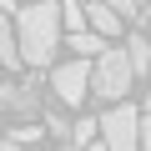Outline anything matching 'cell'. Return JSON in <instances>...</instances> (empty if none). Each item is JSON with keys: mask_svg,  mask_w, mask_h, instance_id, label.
<instances>
[{"mask_svg": "<svg viewBox=\"0 0 151 151\" xmlns=\"http://www.w3.org/2000/svg\"><path fill=\"white\" fill-rule=\"evenodd\" d=\"M60 5L55 0H30L25 10H15V45L25 65H50L60 50Z\"/></svg>", "mask_w": 151, "mask_h": 151, "instance_id": "cell-1", "label": "cell"}, {"mask_svg": "<svg viewBox=\"0 0 151 151\" xmlns=\"http://www.w3.org/2000/svg\"><path fill=\"white\" fill-rule=\"evenodd\" d=\"M91 151H106V146H91Z\"/></svg>", "mask_w": 151, "mask_h": 151, "instance_id": "cell-17", "label": "cell"}, {"mask_svg": "<svg viewBox=\"0 0 151 151\" xmlns=\"http://www.w3.org/2000/svg\"><path fill=\"white\" fill-rule=\"evenodd\" d=\"M50 91L60 106H81L91 96V60H65V65H50Z\"/></svg>", "mask_w": 151, "mask_h": 151, "instance_id": "cell-4", "label": "cell"}, {"mask_svg": "<svg viewBox=\"0 0 151 151\" xmlns=\"http://www.w3.org/2000/svg\"><path fill=\"white\" fill-rule=\"evenodd\" d=\"M0 65H5V70L25 65V60H20V45H15V25L5 20V10H0Z\"/></svg>", "mask_w": 151, "mask_h": 151, "instance_id": "cell-7", "label": "cell"}, {"mask_svg": "<svg viewBox=\"0 0 151 151\" xmlns=\"http://www.w3.org/2000/svg\"><path fill=\"white\" fill-rule=\"evenodd\" d=\"M126 55H131V70L146 76V70H151V35H131V40H126Z\"/></svg>", "mask_w": 151, "mask_h": 151, "instance_id": "cell-9", "label": "cell"}, {"mask_svg": "<svg viewBox=\"0 0 151 151\" xmlns=\"http://www.w3.org/2000/svg\"><path fill=\"white\" fill-rule=\"evenodd\" d=\"M146 106H151V91H146Z\"/></svg>", "mask_w": 151, "mask_h": 151, "instance_id": "cell-18", "label": "cell"}, {"mask_svg": "<svg viewBox=\"0 0 151 151\" xmlns=\"http://www.w3.org/2000/svg\"><path fill=\"white\" fill-rule=\"evenodd\" d=\"M141 151H151V111L141 116Z\"/></svg>", "mask_w": 151, "mask_h": 151, "instance_id": "cell-14", "label": "cell"}, {"mask_svg": "<svg viewBox=\"0 0 151 151\" xmlns=\"http://www.w3.org/2000/svg\"><path fill=\"white\" fill-rule=\"evenodd\" d=\"M0 151H20V146H15V141H10V136H5V141H0Z\"/></svg>", "mask_w": 151, "mask_h": 151, "instance_id": "cell-15", "label": "cell"}, {"mask_svg": "<svg viewBox=\"0 0 151 151\" xmlns=\"http://www.w3.org/2000/svg\"><path fill=\"white\" fill-rule=\"evenodd\" d=\"M131 81H136V70H131L126 45H106V55L91 65V96H101V101L121 106V101H126V91H131Z\"/></svg>", "mask_w": 151, "mask_h": 151, "instance_id": "cell-2", "label": "cell"}, {"mask_svg": "<svg viewBox=\"0 0 151 151\" xmlns=\"http://www.w3.org/2000/svg\"><path fill=\"white\" fill-rule=\"evenodd\" d=\"M55 5H60V25H65L70 35L86 30V5H81V0H55Z\"/></svg>", "mask_w": 151, "mask_h": 151, "instance_id": "cell-10", "label": "cell"}, {"mask_svg": "<svg viewBox=\"0 0 151 151\" xmlns=\"http://www.w3.org/2000/svg\"><path fill=\"white\" fill-rule=\"evenodd\" d=\"M106 45H111V40H101L96 30L70 35V50H76V60H101V55H106Z\"/></svg>", "mask_w": 151, "mask_h": 151, "instance_id": "cell-8", "label": "cell"}, {"mask_svg": "<svg viewBox=\"0 0 151 151\" xmlns=\"http://www.w3.org/2000/svg\"><path fill=\"white\" fill-rule=\"evenodd\" d=\"M101 5H111L121 20H131V15H136V0H101Z\"/></svg>", "mask_w": 151, "mask_h": 151, "instance_id": "cell-13", "label": "cell"}, {"mask_svg": "<svg viewBox=\"0 0 151 151\" xmlns=\"http://www.w3.org/2000/svg\"><path fill=\"white\" fill-rule=\"evenodd\" d=\"M86 25L101 35V40H111V35H121V15L111 10V5H101V0H96V5H86Z\"/></svg>", "mask_w": 151, "mask_h": 151, "instance_id": "cell-6", "label": "cell"}, {"mask_svg": "<svg viewBox=\"0 0 151 151\" xmlns=\"http://www.w3.org/2000/svg\"><path fill=\"white\" fill-rule=\"evenodd\" d=\"M101 136H106V151H141V111L136 106H111L101 116Z\"/></svg>", "mask_w": 151, "mask_h": 151, "instance_id": "cell-3", "label": "cell"}, {"mask_svg": "<svg viewBox=\"0 0 151 151\" xmlns=\"http://www.w3.org/2000/svg\"><path fill=\"white\" fill-rule=\"evenodd\" d=\"M35 136H40V126H30V121H25V126H15V131H10V141H15V146H25V141H35Z\"/></svg>", "mask_w": 151, "mask_h": 151, "instance_id": "cell-12", "label": "cell"}, {"mask_svg": "<svg viewBox=\"0 0 151 151\" xmlns=\"http://www.w3.org/2000/svg\"><path fill=\"white\" fill-rule=\"evenodd\" d=\"M50 151H76V146H70V141H60V146H50Z\"/></svg>", "mask_w": 151, "mask_h": 151, "instance_id": "cell-16", "label": "cell"}, {"mask_svg": "<svg viewBox=\"0 0 151 151\" xmlns=\"http://www.w3.org/2000/svg\"><path fill=\"white\" fill-rule=\"evenodd\" d=\"M96 131H101V121H86V116H81V121L70 126V146H86V141H91Z\"/></svg>", "mask_w": 151, "mask_h": 151, "instance_id": "cell-11", "label": "cell"}, {"mask_svg": "<svg viewBox=\"0 0 151 151\" xmlns=\"http://www.w3.org/2000/svg\"><path fill=\"white\" fill-rule=\"evenodd\" d=\"M0 106H5L10 116H35V111H40V86H35V81L5 86V91H0Z\"/></svg>", "mask_w": 151, "mask_h": 151, "instance_id": "cell-5", "label": "cell"}]
</instances>
